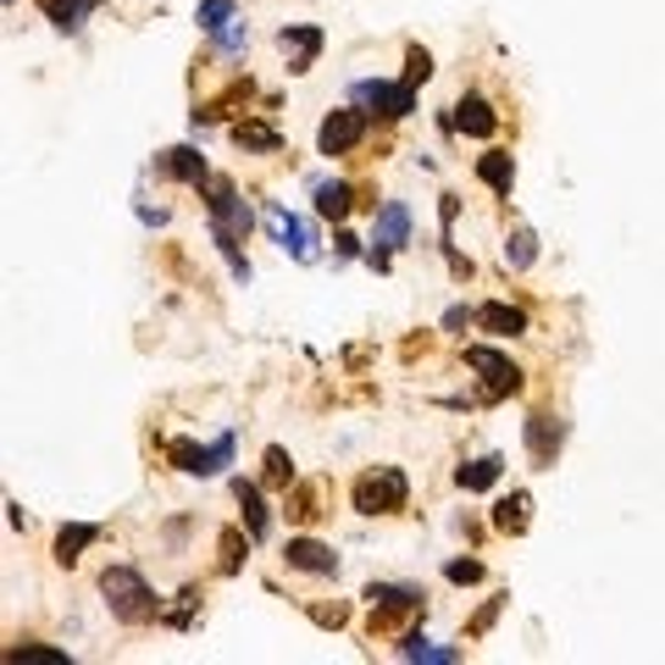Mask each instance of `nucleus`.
I'll list each match as a JSON object with an SVG mask.
<instances>
[{
  "mask_svg": "<svg viewBox=\"0 0 665 665\" xmlns=\"http://www.w3.org/2000/svg\"><path fill=\"white\" fill-rule=\"evenodd\" d=\"M101 593H106V610L123 621V626H145L161 615V599L150 593V582L134 571V566H106L101 571Z\"/></svg>",
  "mask_w": 665,
  "mask_h": 665,
  "instance_id": "1",
  "label": "nucleus"
},
{
  "mask_svg": "<svg viewBox=\"0 0 665 665\" xmlns=\"http://www.w3.org/2000/svg\"><path fill=\"white\" fill-rule=\"evenodd\" d=\"M356 510L361 516H394V510H405V499H411V483H405V472L400 466H378V472H367V477H356Z\"/></svg>",
  "mask_w": 665,
  "mask_h": 665,
  "instance_id": "2",
  "label": "nucleus"
},
{
  "mask_svg": "<svg viewBox=\"0 0 665 665\" xmlns=\"http://www.w3.org/2000/svg\"><path fill=\"white\" fill-rule=\"evenodd\" d=\"M367 604H372V637H378V632H394L400 621L422 615V588H394V582H372V588H367Z\"/></svg>",
  "mask_w": 665,
  "mask_h": 665,
  "instance_id": "3",
  "label": "nucleus"
},
{
  "mask_svg": "<svg viewBox=\"0 0 665 665\" xmlns=\"http://www.w3.org/2000/svg\"><path fill=\"white\" fill-rule=\"evenodd\" d=\"M205 205H211V228H222V233H233V239H244L250 228H255V211L239 200V189H233V178H205Z\"/></svg>",
  "mask_w": 665,
  "mask_h": 665,
  "instance_id": "4",
  "label": "nucleus"
},
{
  "mask_svg": "<svg viewBox=\"0 0 665 665\" xmlns=\"http://www.w3.org/2000/svg\"><path fill=\"white\" fill-rule=\"evenodd\" d=\"M466 367L483 372V400H510V394H521V372L510 367V356H499V350H488V345H472V350H466Z\"/></svg>",
  "mask_w": 665,
  "mask_h": 665,
  "instance_id": "5",
  "label": "nucleus"
},
{
  "mask_svg": "<svg viewBox=\"0 0 665 665\" xmlns=\"http://www.w3.org/2000/svg\"><path fill=\"white\" fill-rule=\"evenodd\" d=\"M400 244H411V211H405L400 200H389V205L378 211V222H372V250H367V261H372L378 272H389V255H394Z\"/></svg>",
  "mask_w": 665,
  "mask_h": 665,
  "instance_id": "6",
  "label": "nucleus"
},
{
  "mask_svg": "<svg viewBox=\"0 0 665 665\" xmlns=\"http://www.w3.org/2000/svg\"><path fill=\"white\" fill-rule=\"evenodd\" d=\"M228 461H233V433H222L217 444H189V439L172 444V466L189 477H217Z\"/></svg>",
  "mask_w": 665,
  "mask_h": 665,
  "instance_id": "7",
  "label": "nucleus"
},
{
  "mask_svg": "<svg viewBox=\"0 0 665 665\" xmlns=\"http://www.w3.org/2000/svg\"><path fill=\"white\" fill-rule=\"evenodd\" d=\"M361 139H367V112L345 106V112H332V117L321 123V134H316V150H321V156H350Z\"/></svg>",
  "mask_w": 665,
  "mask_h": 665,
  "instance_id": "8",
  "label": "nucleus"
},
{
  "mask_svg": "<svg viewBox=\"0 0 665 665\" xmlns=\"http://www.w3.org/2000/svg\"><path fill=\"white\" fill-rule=\"evenodd\" d=\"M356 101L361 106H372L378 117H389V123H400V117H411L416 112V84H356Z\"/></svg>",
  "mask_w": 665,
  "mask_h": 665,
  "instance_id": "9",
  "label": "nucleus"
},
{
  "mask_svg": "<svg viewBox=\"0 0 665 665\" xmlns=\"http://www.w3.org/2000/svg\"><path fill=\"white\" fill-rule=\"evenodd\" d=\"M277 51H283L288 73H310L316 56H321V29H316V23H288V29L277 34Z\"/></svg>",
  "mask_w": 665,
  "mask_h": 665,
  "instance_id": "10",
  "label": "nucleus"
},
{
  "mask_svg": "<svg viewBox=\"0 0 665 665\" xmlns=\"http://www.w3.org/2000/svg\"><path fill=\"white\" fill-rule=\"evenodd\" d=\"M266 228H272V239L294 255V261H316V239H310V228L299 222V217H288V211H266Z\"/></svg>",
  "mask_w": 665,
  "mask_h": 665,
  "instance_id": "11",
  "label": "nucleus"
},
{
  "mask_svg": "<svg viewBox=\"0 0 665 665\" xmlns=\"http://www.w3.org/2000/svg\"><path fill=\"white\" fill-rule=\"evenodd\" d=\"M283 560H288V571H310V577H332V571H339V555H332L327 543H316V538H288Z\"/></svg>",
  "mask_w": 665,
  "mask_h": 665,
  "instance_id": "12",
  "label": "nucleus"
},
{
  "mask_svg": "<svg viewBox=\"0 0 665 665\" xmlns=\"http://www.w3.org/2000/svg\"><path fill=\"white\" fill-rule=\"evenodd\" d=\"M560 444H566V422L560 416H532L527 422V455H532V466H555Z\"/></svg>",
  "mask_w": 665,
  "mask_h": 665,
  "instance_id": "13",
  "label": "nucleus"
},
{
  "mask_svg": "<svg viewBox=\"0 0 665 665\" xmlns=\"http://www.w3.org/2000/svg\"><path fill=\"white\" fill-rule=\"evenodd\" d=\"M461 134H472V139H488L494 128H499V117H494V106L483 101V95H461L455 101V117H450Z\"/></svg>",
  "mask_w": 665,
  "mask_h": 665,
  "instance_id": "14",
  "label": "nucleus"
},
{
  "mask_svg": "<svg viewBox=\"0 0 665 665\" xmlns=\"http://www.w3.org/2000/svg\"><path fill=\"white\" fill-rule=\"evenodd\" d=\"M156 167H161V178H178V183H194V189H200V183L211 178V172H205V156H200L194 145L161 150V161H156Z\"/></svg>",
  "mask_w": 665,
  "mask_h": 665,
  "instance_id": "15",
  "label": "nucleus"
},
{
  "mask_svg": "<svg viewBox=\"0 0 665 665\" xmlns=\"http://www.w3.org/2000/svg\"><path fill=\"white\" fill-rule=\"evenodd\" d=\"M233 494H239V510H244V532H250V538H266V527H272V510H266L261 488L239 477V483H233Z\"/></svg>",
  "mask_w": 665,
  "mask_h": 665,
  "instance_id": "16",
  "label": "nucleus"
},
{
  "mask_svg": "<svg viewBox=\"0 0 665 665\" xmlns=\"http://www.w3.org/2000/svg\"><path fill=\"white\" fill-rule=\"evenodd\" d=\"M350 205H356V189H350L345 178L316 183V211H321L327 222H345V217H350Z\"/></svg>",
  "mask_w": 665,
  "mask_h": 665,
  "instance_id": "17",
  "label": "nucleus"
},
{
  "mask_svg": "<svg viewBox=\"0 0 665 665\" xmlns=\"http://www.w3.org/2000/svg\"><path fill=\"white\" fill-rule=\"evenodd\" d=\"M477 178H483L499 200H510V183H516V161H510V150H488V156L477 161Z\"/></svg>",
  "mask_w": 665,
  "mask_h": 665,
  "instance_id": "18",
  "label": "nucleus"
},
{
  "mask_svg": "<svg viewBox=\"0 0 665 665\" xmlns=\"http://www.w3.org/2000/svg\"><path fill=\"white\" fill-rule=\"evenodd\" d=\"M527 521H532V494H505V499L494 505V527H499V532L521 538Z\"/></svg>",
  "mask_w": 665,
  "mask_h": 665,
  "instance_id": "19",
  "label": "nucleus"
},
{
  "mask_svg": "<svg viewBox=\"0 0 665 665\" xmlns=\"http://www.w3.org/2000/svg\"><path fill=\"white\" fill-rule=\"evenodd\" d=\"M477 327L494 332V339H516V332H527V316L516 305H483L477 310Z\"/></svg>",
  "mask_w": 665,
  "mask_h": 665,
  "instance_id": "20",
  "label": "nucleus"
},
{
  "mask_svg": "<svg viewBox=\"0 0 665 665\" xmlns=\"http://www.w3.org/2000/svg\"><path fill=\"white\" fill-rule=\"evenodd\" d=\"M233 145H239V150H261V156H272V150L283 145V134H277L272 123H250V117H244V123H233Z\"/></svg>",
  "mask_w": 665,
  "mask_h": 665,
  "instance_id": "21",
  "label": "nucleus"
},
{
  "mask_svg": "<svg viewBox=\"0 0 665 665\" xmlns=\"http://www.w3.org/2000/svg\"><path fill=\"white\" fill-rule=\"evenodd\" d=\"M40 7H45V18H51L62 34H73V29H78V23L101 7V0H40Z\"/></svg>",
  "mask_w": 665,
  "mask_h": 665,
  "instance_id": "22",
  "label": "nucleus"
},
{
  "mask_svg": "<svg viewBox=\"0 0 665 665\" xmlns=\"http://www.w3.org/2000/svg\"><path fill=\"white\" fill-rule=\"evenodd\" d=\"M499 472H505V461H499V455H483V461L461 466V472H455V483H461L466 494H483V488H494V483H499Z\"/></svg>",
  "mask_w": 665,
  "mask_h": 665,
  "instance_id": "23",
  "label": "nucleus"
},
{
  "mask_svg": "<svg viewBox=\"0 0 665 665\" xmlns=\"http://www.w3.org/2000/svg\"><path fill=\"white\" fill-rule=\"evenodd\" d=\"M95 538H101V527H89V521H73V527H62V532H56V560H62V566H73V560H78V555H84Z\"/></svg>",
  "mask_w": 665,
  "mask_h": 665,
  "instance_id": "24",
  "label": "nucleus"
},
{
  "mask_svg": "<svg viewBox=\"0 0 665 665\" xmlns=\"http://www.w3.org/2000/svg\"><path fill=\"white\" fill-rule=\"evenodd\" d=\"M532 261H538V233H532V228H516V233L505 239V266L527 272Z\"/></svg>",
  "mask_w": 665,
  "mask_h": 665,
  "instance_id": "25",
  "label": "nucleus"
},
{
  "mask_svg": "<svg viewBox=\"0 0 665 665\" xmlns=\"http://www.w3.org/2000/svg\"><path fill=\"white\" fill-rule=\"evenodd\" d=\"M400 659H433V665H450V659H461V648H439V643H428L422 632H411V637L400 643Z\"/></svg>",
  "mask_w": 665,
  "mask_h": 665,
  "instance_id": "26",
  "label": "nucleus"
},
{
  "mask_svg": "<svg viewBox=\"0 0 665 665\" xmlns=\"http://www.w3.org/2000/svg\"><path fill=\"white\" fill-rule=\"evenodd\" d=\"M228 23H239V12H233V0H200V29L217 40Z\"/></svg>",
  "mask_w": 665,
  "mask_h": 665,
  "instance_id": "27",
  "label": "nucleus"
},
{
  "mask_svg": "<svg viewBox=\"0 0 665 665\" xmlns=\"http://www.w3.org/2000/svg\"><path fill=\"white\" fill-rule=\"evenodd\" d=\"M261 477H266V488H294V461L272 444V450H266V472H261Z\"/></svg>",
  "mask_w": 665,
  "mask_h": 665,
  "instance_id": "28",
  "label": "nucleus"
},
{
  "mask_svg": "<svg viewBox=\"0 0 665 665\" xmlns=\"http://www.w3.org/2000/svg\"><path fill=\"white\" fill-rule=\"evenodd\" d=\"M244 538H250V532H239V527H228V532H222V571H228V577L244 566Z\"/></svg>",
  "mask_w": 665,
  "mask_h": 665,
  "instance_id": "29",
  "label": "nucleus"
},
{
  "mask_svg": "<svg viewBox=\"0 0 665 665\" xmlns=\"http://www.w3.org/2000/svg\"><path fill=\"white\" fill-rule=\"evenodd\" d=\"M428 78H433V56L422 45H411L405 51V84H428Z\"/></svg>",
  "mask_w": 665,
  "mask_h": 665,
  "instance_id": "30",
  "label": "nucleus"
},
{
  "mask_svg": "<svg viewBox=\"0 0 665 665\" xmlns=\"http://www.w3.org/2000/svg\"><path fill=\"white\" fill-rule=\"evenodd\" d=\"M7 659H12V665H23V659H51V665H67V648H45V643H23V648H12Z\"/></svg>",
  "mask_w": 665,
  "mask_h": 665,
  "instance_id": "31",
  "label": "nucleus"
},
{
  "mask_svg": "<svg viewBox=\"0 0 665 665\" xmlns=\"http://www.w3.org/2000/svg\"><path fill=\"white\" fill-rule=\"evenodd\" d=\"M288 516L294 521H316L321 510H316V494L310 488H288Z\"/></svg>",
  "mask_w": 665,
  "mask_h": 665,
  "instance_id": "32",
  "label": "nucleus"
},
{
  "mask_svg": "<svg viewBox=\"0 0 665 665\" xmlns=\"http://www.w3.org/2000/svg\"><path fill=\"white\" fill-rule=\"evenodd\" d=\"M444 577H450V582H483V560H450Z\"/></svg>",
  "mask_w": 665,
  "mask_h": 665,
  "instance_id": "33",
  "label": "nucleus"
},
{
  "mask_svg": "<svg viewBox=\"0 0 665 665\" xmlns=\"http://www.w3.org/2000/svg\"><path fill=\"white\" fill-rule=\"evenodd\" d=\"M244 40H250V29H244V23H228V29L217 34V45H222L228 56H233V51H244Z\"/></svg>",
  "mask_w": 665,
  "mask_h": 665,
  "instance_id": "34",
  "label": "nucleus"
},
{
  "mask_svg": "<svg viewBox=\"0 0 665 665\" xmlns=\"http://www.w3.org/2000/svg\"><path fill=\"white\" fill-rule=\"evenodd\" d=\"M194 599H200V593H194V588H183V593H178V610H167V621H172V626H183V621H189V610H194Z\"/></svg>",
  "mask_w": 665,
  "mask_h": 665,
  "instance_id": "35",
  "label": "nucleus"
},
{
  "mask_svg": "<svg viewBox=\"0 0 665 665\" xmlns=\"http://www.w3.org/2000/svg\"><path fill=\"white\" fill-rule=\"evenodd\" d=\"M466 321H477V310H461V305H455V310H450V316H444V327H450V332H461V327H466Z\"/></svg>",
  "mask_w": 665,
  "mask_h": 665,
  "instance_id": "36",
  "label": "nucleus"
},
{
  "mask_svg": "<svg viewBox=\"0 0 665 665\" xmlns=\"http://www.w3.org/2000/svg\"><path fill=\"white\" fill-rule=\"evenodd\" d=\"M332 244H339V261H350V255H361V244H356L350 233H339V239H332Z\"/></svg>",
  "mask_w": 665,
  "mask_h": 665,
  "instance_id": "37",
  "label": "nucleus"
},
{
  "mask_svg": "<svg viewBox=\"0 0 665 665\" xmlns=\"http://www.w3.org/2000/svg\"><path fill=\"white\" fill-rule=\"evenodd\" d=\"M7 7H12V0H7Z\"/></svg>",
  "mask_w": 665,
  "mask_h": 665,
  "instance_id": "38",
  "label": "nucleus"
}]
</instances>
